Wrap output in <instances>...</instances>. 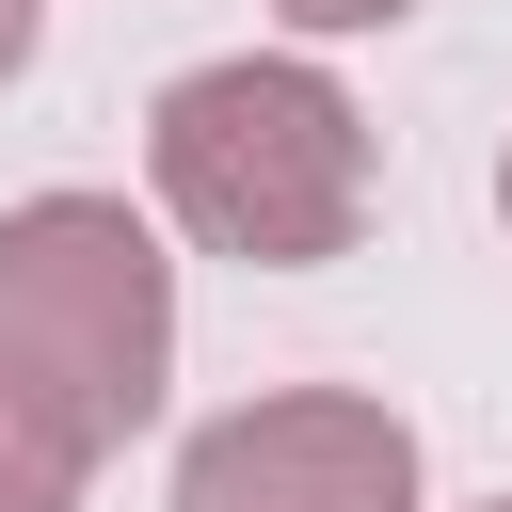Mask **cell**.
I'll return each instance as SVG.
<instances>
[{
	"instance_id": "obj_3",
	"label": "cell",
	"mask_w": 512,
	"mask_h": 512,
	"mask_svg": "<svg viewBox=\"0 0 512 512\" xmlns=\"http://www.w3.org/2000/svg\"><path fill=\"white\" fill-rule=\"evenodd\" d=\"M176 512H416V432L352 384H272L176 448Z\"/></svg>"
},
{
	"instance_id": "obj_1",
	"label": "cell",
	"mask_w": 512,
	"mask_h": 512,
	"mask_svg": "<svg viewBox=\"0 0 512 512\" xmlns=\"http://www.w3.org/2000/svg\"><path fill=\"white\" fill-rule=\"evenodd\" d=\"M144 176H160V208H176L208 256H240V272H320V256L368 240V112H352L304 48H240V64L160 80Z\"/></svg>"
},
{
	"instance_id": "obj_8",
	"label": "cell",
	"mask_w": 512,
	"mask_h": 512,
	"mask_svg": "<svg viewBox=\"0 0 512 512\" xmlns=\"http://www.w3.org/2000/svg\"><path fill=\"white\" fill-rule=\"evenodd\" d=\"M480 512H512V496H480Z\"/></svg>"
},
{
	"instance_id": "obj_7",
	"label": "cell",
	"mask_w": 512,
	"mask_h": 512,
	"mask_svg": "<svg viewBox=\"0 0 512 512\" xmlns=\"http://www.w3.org/2000/svg\"><path fill=\"white\" fill-rule=\"evenodd\" d=\"M496 224H512V160H496Z\"/></svg>"
},
{
	"instance_id": "obj_2",
	"label": "cell",
	"mask_w": 512,
	"mask_h": 512,
	"mask_svg": "<svg viewBox=\"0 0 512 512\" xmlns=\"http://www.w3.org/2000/svg\"><path fill=\"white\" fill-rule=\"evenodd\" d=\"M0 368H32L80 448L112 464L160 384H176V256L144 240L128 192H32L0 208Z\"/></svg>"
},
{
	"instance_id": "obj_4",
	"label": "cell",
	"mask_w": 512,
	"mask_h": 512,
	"mask_svg": "<svg viewBox=\"0 0 512 512\" xmlns=\"http://www.w3.org/2000/svg\"><path fill=\"white\" fill-rule=\"evenodd\" d=\"M80 480H96L80 416H64L32 368H0V512H80Z\"/></svg>"
},
{
	"instance_id": "obj_6",
	"label": "cell",
	"mask_w": 512,
	"mask_h": 512,
	"mask_svg": "<svg viewBox=\"0 0 512 512\" xmlns=\"http://www.w3.org/2000/svg\"><path fill=\"white\" fill-rule=\"evenodd\" d=\"M16 64H32V0H0V80H16Z\"/></svg>"
},
{
	"instance_id": "obj_5",
	"label": "cell",
	"mask_w": 512,
	"mask_h": 512,
	"mask_svg": "<svg viewBox=\"0 0 512 512\" xmlns=\"http://www.w3.org/2000/svg\"><path fill=\"white\" fill-rule=\"evenodd\" d=\"M272 16H288V32H400L416 0H272Z\"/></svg>"
}]
</instances>
